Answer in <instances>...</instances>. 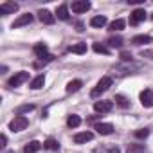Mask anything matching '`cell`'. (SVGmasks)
<instances>
[{
	"mask_svg": "<svg viewBox=\"0 0 153 153\" xmlns=\"http://www.w3.org/2000/svg\"><path fill=\"white\" fill-rule=\"evenodd\" d=\"M139 68H140L139 63H133V61H121V63L115 65L112 70H114V74H117V76H128V74H133V72L139 70Z\"/></svg>",
	"mask_w": 153,
	"mask_h": 153,
	"instance_id": "obj_1",
	"label": "cell"
},
{
	"mask_svg": "<svg viewBox=\"0 0 153 153\" xmlns=\"http://www.w3.org/2000/svg\"><path fill=\"white\" fill-rule=\"evenodd\" d=\"M33 52H34V56L40 58L42 61H52V59H54V56H52V54L49 52V49H47V43H43V42L36 43V45L33 47Z\"/></svg>",
	"mask_w": 153,
	"mask_h": 153,
	"instance_id": "obj_2",
	"label": "cell"
},
{
	"mask_svg": "<svg viewBox=\"0 0 153 153\" xmlns=\"http://www.w3.org/2000/svg\"><path fill=\"white\" fill-rule=\"evenodd\" d=\"M112 87V78H110V76H105V78H101L99 81H97V85H96V88L90 92V96L92 97H99L103 92H106L108 88Z\"/></svg>",
	"mask_w": 153,
	"mask_h": 153,
	"instance_id": "obj_3",
	"label": "cell"
},
{
	"mask_svg": "<svg viewBox=\"0 0 153 153\" xmlns=\"http://www.w3.org/2000/svg\"><path fill=\"white\" fill-rule=\"evenodd\" d=\"M27 124H29V121L25 115H15V119L9 123V130L11 131H22L27 128Z\"/></svg>",
	"mask_w": 153,
	"mask_h": 153,
	"instance_id": "obj_4",
	"label": "cell"
},
{
	"mask_svg": "<svg viewBox=\"0 0 153 153\" xmlns=\"http://www.w3.org/2000/svg\"><path fill=\"white\" fill-rule=\"evenodd\" d=\"M90 7H92V4L88 2V0H76V2L70 4V9H72V13H76V15L87 13Z\"/></svg>",
	"mask_w": 153,
	"mask_h": 153,
	"instance_id": "obj_5",
	"label": "cell"
},
{
	"mask_svg": "<svg viewBox=\"0 0 153 153\" xmlns=\"http://www.w3.org/2000/svg\"><path fill=\"white\" fill-rule=\"evenodd\" d=\"M29 79V72H25V70H20V72H16L13 78L7 81V85L9 87H20L22 83H25Z\"/></svg>",
	"mask_w": 153,
	"mask_h": 153,
	"instance_id": "obj_6",
	"label": "cell"
},
{
	"mask_svg": "<svg viewBox=\"0 0 153 153\" xmlns=\"http://www.w3.org/2000/svg\"><path fill=\"white\" fill-rule=\"evenodd\" d=\"M140 105L144 108H153V92L149 88H144L140 92Z\"/></svg>",
	"mask_w": 153,
	"mask_h": 153,
	"instance_id": "obj_7",
	"label": "cell"
},
{
	"mask_svg": "<svg viewBox=\"0 0 153 153\" xmlns=\"http://www.w3.org/2000/svg\"><path fill=\"white\" fill-rule=\"evenodd\" d=\"M112 108H114V103H112V101H105V99L96 101V105H94V110H96L97 114H108Z\"/></svg>",
	"mask_w": 153,
	"mask_h": 153,
	"instance_id": "obj_8",
	"label": "cell"
},
{
	"mask_svg": "<svg viewBox=\"0 0 153 153\" xmlns=\"http://www.w3.org/2000/svg\"><path fill=\"white\" fill-rule=\"evenodd\" d=\"M38 20H40L42 24L51 25V24H54L56 15H52V13H51V11H47V9H40V11H38Z\"/></svg>",
	"mask_w": 153,
	"mask_h": 153,
	"instance_id": "obj_9",
	"label": "cell"
},
{
	"mask_svg": "<svg viewBox=\"0 0 153 153\" xmlns=\"http://www.w3.org/2000/svg\"><path fill=\"white\" fill-rule=\"evenodd\" d=\"M33 22V15L31 13H25V15H22V16H18L13 24H11V27L13 29H18V27H24V25H29Z\"/></svg>",
	"mask_w": 153,
	"mask_h": 153,
	"instance_id": "obj_10",
	"label": "cell"
},
{
	"mask_svg": "<svg viewBox=\"0 0 153 153\" xmlns=\"http://www.w3.org/2000/svg\"><path fill=\"white\" fill-rule=\"evenodd\" d=\"M146 20V11L144 9H135L131 15H130V24L131 25H137V24H140V22H144Z\"/></svg>",
	"mask_w": 153,
	"mask_h": 153,
	"instance_id": "obj_11",
	"label": "cell"
},
{
	"mask_svg": "<svg viewBox=\"0 0 153 153\" xmlns=\"http://www.w3.org/2000/svg\"><path fill=\"white\" fill-rule=\"evenodd\" d=\"M92 139H94V133L92 131H81V133H76L74 135V142L76 144H85V142H88Z\"/></svg>",
	"mask_w": 153,
	"mask_h": 153,
	"instance_id": "obj_12",
	"label": "cell"
},
{
	"mask_svg": "<svg viewBox=\"0 0 153 153\" xmlns=\"http://www.w3.org/2000/svg\"><path fill=\"white\" fill-rule=\"evenodd\" d=\"M94 130H96L99 135H110V133L114 131V126H112L110 123H97V124L94 126Z\"/></svg>",
	"mask_w": 153,
	"mask_h": 153,
	"instance_id": "obj_13",
	"label": "cell"
},
{
	"mask_svg": "<svg viewBox=\"0 0 153 153\" xmlns=\"http://www.w3.org/2000/svg\"><path fill=\"white\" fill-rule=\"evenodd\" d=\"M18 11V4L15 2H2L0 4V13L2 15H9V13H16Z\"/></svg>",
	"mask_w": 153,
	"mask_h": 153,
	"instance_id": "obj_14",
	"label": "cell"
},
{
	"mask_svg": "<svg viewBox=\"0 0 153 153\" xmlns=\"http://www.w3.org/2000/svg\"><path fill=\"white\" fill-rule=\"evenodd\" d=\"M94 153H121V149H119V146H115V144H105V146L96 148Z\"/></svg>",
	"mask_w": 153,
	"mask_h": 153,
	"instance_id": "obj_15",
	"label": "cell"
},
{
	"mask_svg": "<svg viewBox=\"0 0 153 153\" xmlns=\"http://www.w3.org/2000/svg\"><path fill=\"white\" fill-rule=\"evenodd\" d=\"M151 42H153V38L149 34H139V36H133L131 38V43L133 45H148Z\"/></svg>",
	"mask_w": 153,
	"mask_h": 153,
	"instance_id": "obj_16",
	"label": "cell"
},
{
	"mask_svg": "<svg viewBox=\"0 0 153 153\" xmlns=\"http://www.w3.org/2000/svg\"><path fill=\"white\" fill-rule=\"evenodd\" d=\"M42 142H38V140H31V142H27L25 146H24V153H36V151H40L42 149Z\"/></svg>",
	"mask_w": 153,
	"mask_h": 153,
	"instance_id": "obj_17",
	"label": "cell"
},
{
	"mask_svg": "<svg viewBox=\"0 0 153 153\" xmlns=\"http://www.w3.org/2000/svg\"><path fill=\"white\" fill-rule=\"evenodd\" d=\"M43 85H45V76L40 74V76H36V78L29 83V88H33V90H40V88H43Z\"/></svg>",
	"mask_w": 153,
	"mask_h": 153,
	"instance_id": "obj_18",
	"label": "cell"
},
{
	"mask_svg": "<svg viewBox=\"0 0 153 153\" xmlns=\"http://www.w3.org/2000/svg\"><path fill=\"white\" fill-rule=\"evenodd\" d=\"M106 43H108V49H110V47H112V49H121L123 43H124V40H123L121 36H110V38L106 40Z\"/></svg>",
	"mask_w": 153,
	"mask_h": 153,
	"instance_id": "obj_19",
	"label": "cell"
},
{
	"mask_svg": "<svg viewBox=\"0 0 153 153\" xmlns=\"http://www.w3.org/2000/svg\"><path fill=\"white\" fill-rule=\"evenodd\" d=\"M81 87H83V81H81V79H72V81H68V83H67V92H68V94L78 92Z\"/></svg>",
	"mask_w": 153,
	"mask_h": 153,
	"instance_id": "obj_20",
	"label": "cell"
},
{
	"mask_svg": "<svg viewBox=\"0 0 153 153\" xmlns=\"http://www.w3.org/2000/svg\"><path fill=\"white\" fill-rule=\"evenodd\" d=\"M124 27H126V22H124L123 18H117V20L110 22V25H108V29H110V31H114V33H117V31H123Z\"/></svg>",
	"mask_w": 153,
	"mask_h": 153,
	"instance_id": "obj_21",
	"label": "cell"
},
{
	"mask_svg": "<svg viewBox=\"0 0 153 153\" xmlns=\"http://www.w3.org/2000/svg\"><path fill=\"white\" fill-rule=\"evenodd\" d=\"M68 51L70 52H74V54H85L87 51H88V47H87V43H76V45H70L68 47Z\"/></svg>",
	"mask_w": 153,
	"mask_h": 153,
	"instance_id": "obj_22",
	"label": "cell"
},
{
	"mask_svg": "<svg viewBox=\"0 0 153 153\" xmlns=\"http://www.w3.org/2000/svg\"><path fill=\"white\" fill-rule=\"evenodd\" d=\"M56 16L59 20H68V6L67 4H61L58 9H56Z\"/></svg>",
	"mask_w": 153,
	"mask_h": 153,
	"instance_id": "obj_23",
	"label": "cell"
},
{
	"mask_svg": "<svg viewBox=\"0 0 153 153\" xmlns=\"http://www.w3.org/2000/svg\"><path fill=\"white\" fill-rule=\"evenodd\" d=\"M67 124H68V128H78V126L81 124V117H79V115H76V114H72V115H68Z\"/></svg>",
	"mask_w": 153,
	"mask_h": 153,
	"instance_id": "obj_24",
	"label": "cell"
},
{
	"mask_svg": "<svg viewBox=\"0 0 153 153\" xmlns=\"http://www.w3.org/2000/svg\"><path fill=\"white\" fill-rule=\"evenodd\" d=\"M90 25H92V27H105V25H106V16H103V15L94 16V18L90 20Z\"/></svg>",
	"mask_w": 153,
	"mask_h": 153,
	"instance_id": "obj_25",
	"label": "cell"
},
{
	"mask_svg": "<svg viewBox=\"0 0 153 153\" xmlns=\"http://www.w3.org/2000/svg\"><path fill=\"white\" fill-rule=\"evenodd\" d=\"M92 49H94V52H97V54H110V49H108L105 43H94Z\"/></svg>",
	"mask_w": 153,
	"mask_h": 153,
	"instance_id": "obj_26",
	"label": "cell"
},
{
	"mask_svg": "<svg viewBox=\"0 0 153 153\" xmlns=\"http://www.w3.org/2000/svg\"><path fill=\"white\" fill-rule=\"evenodd\" d=\"M43 148H49V149H52V151H58V149H59V142H58L56 139H47V140L43 142Z\"/></svg>",
	"mask_w": 153,
	"mask_h": 153,
	"instance_id": "obj_27",
	"label": "cell"
},
{
	"mask_svg": "<svg viewBox=\"0 0 153 153\" xmlns=\"http://www.w3.org/2000/svg\"><path fill=\"white\" fill-rule=\"evenodd\" d=\"M115 103H117L121 108H128V106H130V99H128V97H124V96H121V94H117V96H115Z\"/></svg>",
	"mask_w": 153,
	"mask_h": 153,
	"instance_id": "obj_28",
	"label": "cell"
},
{
	"mask_svg": "<svg viewBox=\"0 0 153 153\" xmlns=\"http://www.w3.org/2000/svg\"><path fill=\"white\" fill-rule=\"evenodd\" d=\"M144 151H146V148L142 144H130L126 149V153H144Z\"/></svg>",
	"mask_w": 153,
	"mask_h": 153,
	"instance_id": "obj_29",
	"label": "cell"
},
{
	"mask_svg": "<svg viewBox=\"0 0 153 153\" xmlns=\"http://www.w3.org/2000/svg\"><path fill=\"white\" fill-rule=\"evenodd\" d=\"M31 110H34V105H24V106H20V108L16 110V115H24V114H27V112H31Z\"/></svg>",
	"mask_w": 153,
	"mask_h": 153,
	"instance_id": "obj_30",
	"label": "cell"
},
{
	"mask_svg": "<svg viewBox=\"0 0 153 153\" xmlns=\"http://www.w3.org/2000/svg\"><path fill=\"white\" fill-rule=\"evenodd\" d=\"M119 58H121V61H133V56H131V52H128V51H121Z\"/></svg>",
	"mask_w": 153,
	"mask_h": 153,
	"instance_id": "obj_31",
	"label": "cell"
},
{
	"mask_svg": "<svg viewBox=\"0 0 153 153\" xmlns=\"http://www.w3.org/2000/svg\"><path fill=\"white\" fill-rule=\"evenodd\" d=\"M148 135H149V130H148V128H140V130L135 131V137H137V139H146Z\"/></svg>",
	"mask_w": 153,
	"mask_h": 153,
	"instance_id": "obj_32",
	"label": "cell"
},
{
	"mask_svg": "<svg viewBox=\"0 0 153 153\" xmlns=\"http://www.w3.org/2000/svg\"><path fill=\"white\" fill-rule=\"evenodd\" d=\"M0 142H2L0 146H2V148H6V144H7V137H6V133H2V135H0Z\"/></svg>",
	"mask_w": 153,
	"mask_h": 153,
	"instance_id": "obj_33",
	"label": "cell"
},
{
	"mask_svg": "<svg viewBox=\"0 0 153 153\" xmlns=\"http://www.w3.org/2000/svg\"><path fill=\"white\" fill-rule=\"evenodd\" d=\"M76 31H78V33H83V31H85V25H83V22H78V24H76Z\"/></svg>",
	"mask_w": 153,
	"mask_h": 153,
	"instance_id": "obj_34",
	"label": "cell"
},
{
	"mask_svg": "<svg viewBox=\"0 0 153 153\" xmlns=\"http://www.w3.org/2000/svg\"><path fill=\"white\" fill-rule=\"evenodd\" d=\"M140 56H148V58H151V59H153V52H151V51H142V52H140Z\"/></svg>",
	"mask_w": 153,
	"mask_h": 153,
	"instance_id": "obj_35",
	"label": "cell"
},
{
	"mask_svg": "<svg viewBox=\"0 0 153 153\" xmlns=\"http://www.w3.org/2000/svg\"><path fill=\"white\" fill-rule=\"evenodd\" d=\"M6 153H15V151H6Z\"/></svg>",
	"mask_w": 153,
	"mask_h": 153,
	"instance_id": "obj_36",
	"label": "cell"
}]
</instances>
